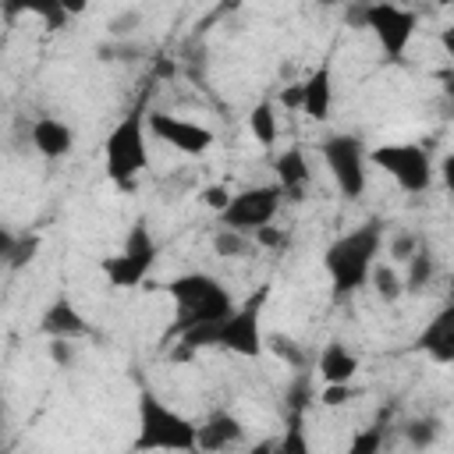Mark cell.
<instances>
[{"instance_id":"1","label":"cell","mask_w":454,"mask_h":454,"mask_svg":"<svg viewBox=\"0 0 454 454\" xmlns=\"http://www.w3.org/2000/svg\"><path fill=\"white\" fill-rule=\"evenodd\" d=\"M380 241H383L380 220H369V223L340 234L337 241H330V248L323 252V266L330 273V284H333L337 298H348L365 284L369 266L380 255Z\"/></svg>"},{"instance_id":"2","label":"cell","mask_w":454,"mask_h":454,"mask_svg":"<svg viewBox=\"0 0 454 454\" xmlns=\"http://www.w3.org/2000/svg\"><path fill=\"white\" fill-rule=\"evenodd\" d=\"M167 294H170L174 305H177V319H174V326L163 333V340L177 337V333L188 330V326L216 323V319H223V316L234 309L231 291H227L216 277H209V273H181V277H174V280L167 284Z\"/></svg>"},{"instance_id":"3","label":"cell","mask_w":454,"mask_h":454,"mask_svg":"<svg viewBox=\"0 0 454 454\" xmlns=\"http://www.w3.org/2000/svg\"><path fill=\"white\" fill-rule=\"evenodd\" d=\"M135 450H199L195 422L163 404L153 390L138 394V436Z\"/></svg>"},{"instance_id":"4","label":"cell","mask_w":454,"mask_h":454,"mask_svg":"<svg viewBox=\"0 0 454 454\" xmlns=\"http://www.w3.org/2000/svg\"><path fill=\"white\" fill-rule=\"evenodd\" d=\"M103 167L114 184H131L149 167L145 145V106H131L103 142Z\"/></svg>"},{"instance_id":"5","label":"cell","mask_w":454,"mask_h":454,"mask_svg":"<svg viewBox=\"0 0 454 454\" xmlns=\"http://www.w3.org/2000/svg\"><path fill=\"white\" fill-rule=\"evenodd\" d=\"M270 298V284L252 291L241 305H234L223 319L213 323V348L234 351L241 358H259L262 355V305Z\"/></svg>"},{"instance_id":"6","label":"cell","mask_w":454,"mask_h":454,"mask_svg":"<svg viewBox=\"0 0 454 454\" xmlns=\"http://www.w3.org/2000/svg\"><path fill=\"white\" fill-rule=\"evenodd\" d=\"M156 255H160V245H156V238H153V231H149V220L138 216V220L128 227V238H124L121 252H117V255H106V259L99 262V270H103L106 284H114V287H138V284L149 277Z\"/></svg>"},{"instance_id":"7","label":"cell","mask_w":454,"mask_h":454,"mask_svg":"<svg viewBox=\"0 0 454 454\" xmlns=\"http://www.w3.org/2000/svg\"><path fill=\"white\" fill-rule=\"evenodd\" d=\"M369 163H376L401 192L419 195L433 188V156L419 142H387L369 153Z\"/></svg>"},{"instance_id":"8","label":"cell","mask_w":454,"mask_h":454,"mask_svg":"<svg viewBox=\"0 0 454 454\" xmlns=\"http://www.w3.org/2000/svg\"><path fill=\"white\" fill-rule=\"evenodd\" d=\"M319 156L344 199H358L365 192V149L355 135H330L319 145Z\"/></svg>"},{"instance_id":"9","label":"cell","mask_w":454,"mask_h":454,"mask_svg":"<svg viewBox=\"0 0 454 454\" xmlns=\"http://www.w3.org/2000/svg\"><path fill=\"white\" fill-rule=\"evenodd\" d=\"M415 25H419L415 11L401 7V4H387V0L365 4V28H372L380 50H383L390 60L404 57V50H408V43H411V35H415Z\"/></svg>"},{"instance_id":"10","label":"cell","mask_w":454,"mask_h":454,"mask_svg":"<svg viewBox=\"0 0 454 454\" xmlns=\"http://www.w3.org/2000/svg\"><path fill=\"white\" fill-rule=\"evenodd\" d=\"M280 199H284V192L277 188V181L273 184L245 188V192L231 195V202L220 209V220H223V227H234V231L252 234L255 227H262V223H270L277 216Z\"/></svg>"},{"instance_id":"11","label":"cell","mask_w":454,"mask_h":454,"mask_svg":"<svg viewBox=\"0 0 454 454\" xmlns=\"http://www.w3.org/2000/svg\"><path fill=\"white\" fill-rule=\"evenodd\" d=\"M145 131H153L160 142H167L170 149H177V153H184V156H202V153L213 145V131H209L206 124L174 117V114H167V110H149V114H145Z\"/></svg>"},{"instance_id":"12","label":"cell","mask_w":454,"mask_h":454,"mask_svg":"<svg viewBox=\"0 0 454 454\" xmlns=\"http://www.w3.org/2000/svg\"><path fill=\"white\" fill-rule=\"evenodd\" d=\"M39 330H43L46 337H71V340L92 333L89 319H85V316L74 309V301L64 298V294H57V298L43 309V316H39Z\"/></svg>"},{"instance_id":"13","label":"cell","mask_w":454,"mask_h":454,"mask_svg":"<svg viewBox=\"0 0 454 454\" xmlns=\"http://www.w3.org/2000/svg\"><path fill=\"white\" fill-rule=\"evenodd\" d=\"M28 145L46 160H60L74 149V131L57 117H39L28 128Z\"/></svg>"},{"instance_id":"14","label":"cell","mask_w":454,"mask_h":454,"mask_svg":"<svg viewBox=\"0 0 454 454\" xmlns=\"http://www.w3.org/2000/svg\"><path fill=\"white\" fill-rule=\"evenodd\" d=\"M330 106H333V71H330V60H323L305 82H301V114L312 117V121H326L330 117Z\"/></svg>"},{"instance_id":"15","label":"cell","mask_w":454,"mask_h":454,"mask_svg":"<svg viewBox=\"0 0 454 454\" xmlns=\"http://www.w3.org/2000/svg\"><path fill=\"white\" fill-rule=\"evenodd\" d=\"M419 348L440 365L454 362V309L450 305H443L433 316V323H426V330L419 333Z\"/></svg>"},{"instance_id":"16","label":"cell","mask_w":454,"mask_h":454,"mask_svg":"<svg viewBox=\"0 0 454 454\" xmlns=\"http://www.w3.org/2000/svg\"><path fill=\"white\" fill-rule=\"evenodd\" d=\"M195 440L202 450H223L245 440V426L231 411H213L202 426H195Z\"/></svg>"},{"instance_id":"17","label":"cell","mask_w":454,"mask_h":454,"mask_svg":"<svg viewBox=\"0 0 454 454\" xmlns=\"http://www.w3.org/2000/svg\"><path fill=\"white\" fill-rule=\"evenodd\" d=\"M273 170H277V188L287 195V199H301V192L309 188V163H305V153L298 145L284 149L277 160H273Z\"/></svg>"},{"instance_id":"18","label":"cell","mask_w":454,"mask_h":454,"mask_svg":"<svg viewBox=\"0 0 454 454\" xmlns=\"http://www.w3.org/2000/svg\"><path fill=\"white\" fill-rule=\"evenodd\" d=\"M323 383H351L355 372H358V355L351 348H344L340 340H330L323 351H319V362H316Z\"/></svg>"},{"instance_id":"19","label":"cell","mask_w":454,"mask_h":454,"mask_svg":"<svg viewBox=\"0 0 454 454\" xmlns=\"http://www.w3.org/2000/svg\"><path fill=\"white\" fill-rule=\"evenodd\" d=\"M4 21H18L21 14H35L46 21V28H64L71 18L60 11V0H0Z\"/></svg>"},{"instance_id":"20","label":"cell","mask_w":454,"mask_h":454,"mask_svg":"<svg viewBox=\"0 0 454 454\" xmlns=\"http://www.w3.org/2000/svg\"><path fill=\"white\" fill-rule=\"evenodd\" d=\"M408 262V273L401 277V284H404V294H422L426 287H429V280L436 277V255L419 241V248L404 259Z\"/></svg>"},{"instance_id":"21","label":"cell","mask_w":454,"mask_h":454,"mask_svg":"<svg viewBox=\"0 0 454 454\" xmlns=\"http://www.w3.org/2000/svg\"><path fill=\"white\" fill-rule=\"evenodd\" d=\"M262 351H270L287 369H305V351L291 333H262Z\"/></svg>"},{"instance_id":"22","label":"cell","mask_w":454,"mask_h":454,"mask_svg":"<svg viewBox=\"0 0 454 454\" xmlns=\"http://www.w3.org/2000/svg\"><path fill=\"white\" fill-rule=\"evenodd\" d=\"M248 131H252V138H255L262 149H270V145L277 142V110H273L270 99H262V103L252 106V114H248Z\"/></svg>"},{"instance_id":"23","label":"cell","mask_w":454,"mask_h":454,"mask_svg":"<svg viewBox=\"0 0 454 454\" xmlns=\"http://www.w3.org/2000/svg\"><path fill=\"white\" fill-rule=\"evenodd\" d=\"M252 248H255V241H252V234H245V231L220 227V231L213 234V252L223 255V259H245Z\"/></svg>"},{"instance_id":"24","label":"cell","mask_w":454,"mask_h":454,"mask_svg":"<svg viewBox=\"0 0 454 454\" xmlns=\"http://www.w3.org/2000/svg\"><path fill=\"white\" fill-rule=\"evenodd\" d=\"M365 284H372V291H376L383 301H397V298L404 294V284H401V277H397V270H394L390 262H372Z\"/></svg>"},{"instance_id":"25","label":"cell","mask_w":454,"mask_h":454,"mask_svg":"<svg viewBox=\"0 0 454 454\" xmlns=\"http://www.w3.org/2000/svg\"><path fill=\"white\" fill-rule=\"evenodd\" d=\"M436 436H440V419H433V415H419V419H408V422H404V440H408L415 450L433 447Z\"/></svg>"},{"instance_id":"26","label":"cell","mask_w":454,"mask_h":454,"mask_svg":"<svg viewBox=\"0 0 454 454\" xmlns=\"http://www.w3.org/2000/svg\"><path fill=\"white\" fill-rule=\"evenodd\" d=\"M46 355L57 369H67L74 362V340L71 337H46Z\"/></svg>"},{"instance_id":"27","label":"cell","mask_w":454,"mask_h":454,"mask_svg":"<svg viewBox=\"0 0 454 454\" xmlns=\"http://www.w3.org/2000/svg\"><path fill=\"white\" fill-rule=\"evenodd\" d=\"M380 447H383V426L362 429V433L351 440V454H376Z\"/></svg>"},{"instance_id":"28","label":"cell","mask_w":454,"mask_h":454,"mask_svg":"<svg viewBox=\"0 0 454 454\" xmlns=\"http://www.w3.org/2000/svg\"><path fill=\"white\" fill-rule=\"evenodd\" d=\"M142 25V14L138 11H124V14H117V18H110V25H106V32L114 35V39H124V35H131L135 28Z\"/></svg>"},{"instance_id":"29","label":"cell","mask_w":454,"mask_h":454,"mask_svg":"<svg viewBox=\"0 0 454 454\" xmlns=\"http://www.w3.org/2000/svg\"><path fill=\"white\" fill-rule=\"evenodd\" d=\"M351 383H326L323 387V394H319V404L323 408H340V404H348L351 401Z\"/></svg>"},{"instance_id":"30","label":"cell","mask_w":454,"mask_h":454,"mask_svg":"<svg viewBox=\"0 0 454 454\" xmlns=\"http://www.w3.org/2000/svg\"><path fill=\"white\" fill-rule=\"evenodd\" d=\"M415 248H419V234H411V231H397V234H394V241H390V259L404 262Z\"/></svg>"},{"instance_id":"31","label":"cell","mask_w":454,"mask_h":454,"mask_svg":"<svg viewBox=\"0 0 454 454\" xmlns=\"http://www.w3.org/2000/svg\"><path fill=\"white\" fill-rule=\"evenodd\" d=\"M252 241L262 245V248H284V245H287V234L277 231V227H270V223H262V227L252 231Z\"/></svg>"},{"instance_id":"32","label":"cell","mask_w":454,"mask_h":454,"mask_svg":"<svg viewBox=\"0 0 454 454\" xmlns=\"http://www.w3.org/2000/svg\"><path fill=\"white\" fill-rule=\"evenodd\" d=\"M199 199H202L209 209H216V213H220V209L231 202V188H227V184H209V188H202V195H199Z\"/></svg>"},{"instance_id":"33","label":"cell","mask_w":454,"mask_h":454,"mask_svg":"<svg viewBox=\"0 0 454 454\" xmlns=\"http://www.w3.org/2000/svg\"><path fill=\"white\" fill-rule=\"evenodd\" d=\"M32 252H35V238H18V245H14V252H11V266H25V262H32Z\"/></svg>"},{"instance_id":"34","label":"cell","mask_w":454,"mask_h":454,"mask_svg":"<svg viewBox=\"0 0 454 454\" xmlns=\"http://www.w3.org/2000/svg\"><path fill=\"white\" fill-rule=\"evenodd\" d=\"M14 245H18V234H14L11 227H4V223H0V259H4V262L11 259V252H14Z\"/></svg>"},{"instance_id":"35","label":"cell","mask_w":454,"mask_h":454,"mask_svg":"<svg viewBox=\"0 0 454 454\" xmlns=\"http://www.w3.org/2000/svg\"><path fill=\"white\" fill-rule=\"evenodd\" d=\"M280 103L291 106V110H298V106H301V82H298V85H287V89L280 92Z\"/></svg>"},{"instance_id":"36","label":"cell","mask_w":454,"mask_h":454,"mask_svg":"<svg viewBox=\"0 0 454 454\" xmlns=\"http://www.w3.org/2000/svg\"><path fill=\"white\" fill-rule=\"evenodd\" d=\"M85 7H89V0H60V11H64L67 18H78V14H85Z\"/></svg>"},{"instance_id":"37","label":"cell","mask_w":454,"mask_h":454,"mask_svg":"<svg viewBox=\"0 0 454 454\" xmlns=\"http://www.w3.org/2000/svg\"><path fill=\"white\" fill-rule=\"evenodd\" d=\"M316 4H323V7H333V4H344V0H316Z\"/></svg>"},{"instance_id":"38","label":"cell","mask_w":454,"mask_h":454,"mask_svg":"<svg viewBox=\"0 0 454 454\" xmlns=\"http://www.w3.org/2000/svg\"><path fill=\"white\" fill-rule=\"evenodd\" d=\"M0 436H4V411H0Z\"/></svg>"},{"instance_id":"39","label":"cell","mask_w":454,"mask_h":454,"mask_svg":"<svg viewBox=\"0 0 454 454\" xmlns=\"http://www.w3.org/2000/svg\"><path fill=\"white\" fill-rule=\"evenodd\" d=\"M436 4H450V0H436Z\"/></svg>"}]
</instances>
